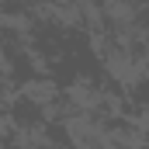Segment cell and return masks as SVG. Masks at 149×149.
Segmentation results:
<instances>
[{"mask_svg":"<svg viewBox=\"0 0 149 149\" xmlns=\"http://www.w3.org/2000/svg\"><path fill=\"white\" fill-rule=\"evenodd\" d=\"M101 10H104L101 17H108L111 24H118V28H132V24H139L142 3H139V0H104Z\"/></svg>","mask_w":149,"mask_h":149,"instance_id":"6da1fadb","label":"cell"},{"mask_svg":"<svg viewBox=\"0 0 149 149\" xmlns=\"http://www.w3.org/2000/svg\"><path fill=\"white\" fill-rule=\"evenodd\" d=\"M66 101H70V108L87 114L101 104V90H94L90 83H73V87H66Z\"/></svg>","mask_w":149,"mask_h":149,"instance_id":"7a4b0ae2","label":"cell"},{"mask_svg":"<svg viewBox=\"0 0 149 149\" xmlns=\"http://www.w3.org/2000/svg\"><path fill=\"white\" fill-rule=\"evenodd\" d=\"M24 97L38 104V108H49V104H56L59 101V87L52 83V80H31L28 87H24Z\"/></svg>","mask_w":149,"mask_h":149,"instance_id":"3957f363","label":"cell"}]
</instances>
